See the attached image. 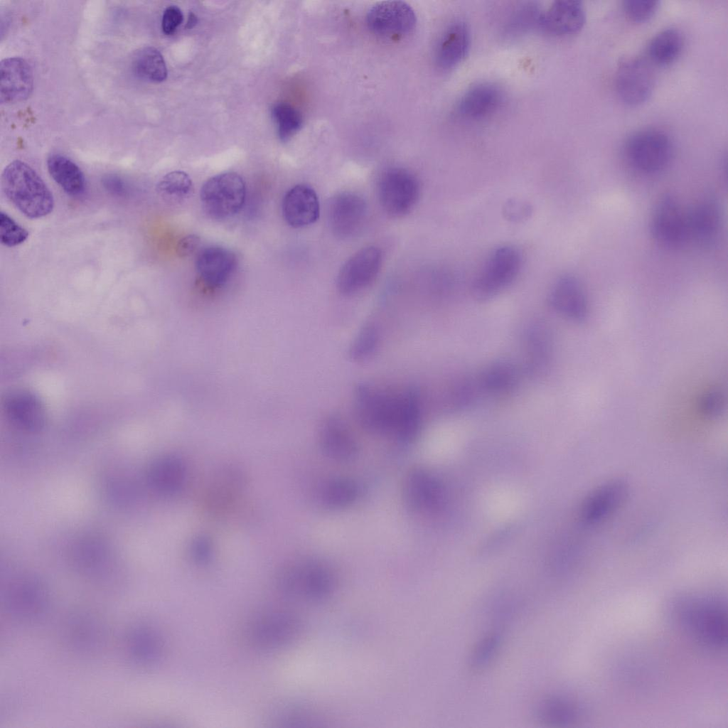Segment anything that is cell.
<instances>
[{
	"label": "cell",
	"instance_id": "60d3db41",
	"mask_svg": "<svg viewBox=\"0 0 728 728\" xmlns=\"http://www.w3.org/2000/svg\"><path fill=\"white\" fill-rule=\"evenodd\" d=\"M501 643L500 633L493 632L486 635L476 645L471 657V666L478 670L489 665L496 656Z\"/></svg>",
	"mask_w": 728,
	"mask_h": 728
},
{
	"label": "cell",
	"instance_id": "8fae6325",
	"mask_svg": "<svg viewBox=\"0 0 728 728\" xmlns=\"http://www.w3.org/2000/svg\"><path fill=\"white\" fill-rule=\"evenodd\" d=\"M651 231L661 245L676 248L689 240L687 211L673 195L659 198L652 213Z\"/></svg>",
	"mask_w": 728,
	"mask_h": 728
},
{
	"label": "cell",
	"instance_id": "52a82bcc",
	"mask_svg": "<svg viewBox=\"0 0 728 728\" xmlns=\"http://www.w3.org/2000/svg\"><path fill=\"white\" fill-rule=\"evenodd\" d=\"M623 151L632 167L642 173H653L669 164L673 146L670 136L663 131L644 129L627 139Z\"/></svg>",
	"mask_w": 728,
	"mask_h": 728
},
{
	"label": "cell",
	"instance_id": "d4e9b609",
	"mask_svg": "<svg viewBox=\"0 0 728 728\" xmlns=\"http://www.w3.org/2000/svg\"><path fill=\"white\" fill-rule=\"evenodd\" d=\"M585 18L584 8L581 1H556L542 11L540 29L557 36L571 35L582 28Z\"/></svg>",
	"mask_w": 728,
	"mask_h": 728
},
{
	"label": "cell",
	"instance_id": "277c9868",
	"mask_svg": "<svg viewBox=\"0 0 728 728\" xmlns=\"http://www.w3.org/2000/svg\"><path fill=\"white\" fill-rule=\"evenodd\" d=\"M675 616L686 631L698 643L712 649L726 643L727 612L714 598H686L677 602Z\"/></svg>",
	"mask_w": 728,
	"mask_h": 728
},
{
	"label": "cell",
	"instance_id": "cb8c5ba5",
	"mask_svg": "<svg viewBox=\"0 0 728 728\" xmlns=\"http://www.w3.org/2000/svg\"><path fill=\"white\" fill-rule=\"evenodd\" d=\"M237 266L235 255L230 250L212 246L203 249L196 260V269L202 282L210 288L223 286Z\"/></svg>",
	"mask_w": 728,
	"mask_h": 728
},
{
	"label": "cell",
	"instance_id": "836d02e7",
	"mask_svg": "<svg viewBox=\"0 0 728 728\" xmlns=\"http://www.w3.org/2000/svg\"><path fill=\"white\" fill-rule=\"evenodd\" d=\"M684 38L677 28H669L658 32L648 43L647 54L649 60L660 66L668 65L680 55Z\"/></svg>",
	"mask_w": 728,
	"mask_h": 728
},
{
	"label": "cell",
	"instance_id": "484cf974",
	"mask_svg": "<svg viewBox=\"0 0 728 728\" xmlns=\"http://www.w3.org/2000/svg\"><path fill=\"white\" fill-rule=\"evenodd\" d=\"M503 100L502 90L489 82L476 84L461 96L457 105L459 114L467 119L477 120L494 113Z\"/></svg>",
	"mask_w": 728,
	"mask_h": 728
},
{
	"label": "cell",
	"instance_id": "7c38bea8",
	"mask_svg": "<svg viewBox=\"0 0 728 728\" xmlns=\"http://www.w3.org/2000/svg\"><path fill=\"white\" fill-rule=\"evenodd\" d=\"M368 28L375 35L395 39L410 33L416 24L412 8L401 1H385L373 5L367 14Z\"/></svg>",
	"mask_w": 728,
	"mask_h": 728
},
{
	"label": "cell",
	"instance_id": "ee69618b",
	"mask_svg": "<svg viewBox=\"0 0 728 728\" xmlns=\"http://www.w3.org/2000/svg\"><path fill=\"white\" fill-rule=\"evenodd\" d=\"M659 3L654 0H626L623 2V9L630 20L644 22L653 16Z\"/></svg>",
	"mask_w": 728,
	"mask_h": 728
},
{
	"label": "cell",
	"instance_id": "9c48e42d",
	"mask_svg": "<svg viewBox=\"0 0 728 728\" xmlns=\"http://www.w3.org/2000/svg\"><path fill=\"white\" fill-rule=\"evenodd\" d=\"M420 195L417 178L402 168H391L380 176L378 196L384 210L393 217H402L415 206Z\"/></svg>",
	"mask_w": 728,
	"mask_h": 728
},
{
	"label": "cell",
	"instance_id": "bcb514c9",
	"mask_svg": "<svg viewBox=\"0 0 728 728\" xmlns=\"http://www.w3.org/2000/svg\"><path fill=\"white\" fill-rule=\"evenodd\" d=\"M191 555L193 559L200 564L209 561L213 553L211 540L203 535L196 537L191 544Z\"/></svg>",
	"mask_w": 728,
	"mask_h": 728
},
{
	"label": "cell",
	"instance_id": "3957f363",
	"mask_svg": "<svg viewBox=\"0 0 728 728\" xmlns=\"http://www.w3.org/2000/svg\"><path fill=\"white\" fill-rule=\"evenodd\" d=\"M1 184L6 198L27 218H41L53 211L52 192L25 162L15 160L9 164L1 173Z\"/></svg>",
	"mask_w": 728,
	"mask_h": 728
},
{
	"label": "cell",
	"instance_id": "d590c367",
	"mask_svg": "<svg viewBox=\"0 0 728 728\" xmlns=\"http://www.w3.org/2000/svg\"><path fill=\"white\" fill-rule=\"evenodd\" d=\"M537 718L550 725H562L572 723L579 716V708L572 701L562 697H548L539 702L537 709Z\"/></svg>",
	"mask_w": 728,
	"mask_h": 728
},
{
	"label": "cell",
	"instance_id": "e0dca14e",
	"mask_svg": "<svg viewBox=\"0 0 728 728\" xmlns=\"http://www.w3.org/2000/svg\"><path fill=\"white\" fill-rule=\"evenodd\" d=\"M318 443L324 455L337 462L353 461L359 451L358 443L346 422L336 414L328 415L322 421Z\"/></svg>",
	"mask_w": 728,
	"mask_h": 728
},
{
	"label": "cell",
	"instance_id": "8d00e7d4",
	"mask_svg": "<svg viewBox=\"0 0 728 728\" xmlns=\"http://www.w3.org/2000/svg\"><path fill=\"white\" fill-rule=\"evenodd\" d=\"M380 343V331L373 322L366 323L351 343L348 353L354 362H363L376 352Z\"/></svg>",
	"mask_w": 728,
	"mask_h": 728
},
{
	"label": "cell",
	"instance_id": "4dcf8cb0",
	"mask_svg": "<svg viewBox=\"0 0 728 728\" xmlns=\"http://www.w3.org/2000/svg\"><path fill=\"white\" fill-rule=\"evenodd\" d=\"M518 367L508 360H498L481 373L477 385L487 393L503 395L513 392L520 381Z\"/></svg>",
	"mask_w": 728,
	"mask_h": 728
},
{
	"label": "cell",
	"instance_id": "f6af8a7d",
	"mask_svg": "<svg viewBox=\"0 0 728 728\" xmlns=\"http://www.w3.org/2000/svg\"><path fill=\"white\" fill-rule=\"evenodd\" d=\"M74 623L73 632L74 641L80 644L81 647L90 648L94 644L96 639V628L89 621H83Z\"/></svg>",
	"mask_w": 728,
	"mask_h": 728
},
{
	"label": "cell",
	"instance_id": "7bdbcfd3",
	"mask_svg": "<svg viewBox=\"0 0 728 728\" xmlns=\"http://www.w3.org/2000/svg\"><path fill=\"white\" fill-rule=\"evenodd\" d=\"M725 395L718 387H713L704 392L699 400V409L702 415L713 419L719 416L724 408Z\"/></svg>",
	"mask_w": 728,
	"mask_h": 728
},
{
	"label": "cell",
	"instance_id": "9a60e30c",
	"mask_svg": "<svg viewBox=\"0 0 728 728\" xmlns=\"http://www.w3.org/2000/svg\"><path fill=\"white\" fill-rule=\"evenodd\" d=\"M548 302L555 311L571 321L582 323L588 316L586 293L581 282L572 275L562 276L554 283Z\"/></svg>",
	"mask_w": 728,
	"mask_h": 728
},
{
	"label": "cell",
	"instance_id": "f35d334b",
	"mask_svg": "<svg viewBox=\"0 0 728 728\" xmlns=\"http://www.w3.org/2000/svg\"><path fill=\"white\" fill-rule=\"evenodd\" d=\"M542 12V11L533 3H527L518 6L513 11L507 22V32L510 35L516 36L534 28H540Z\"/></svg>",
	"mask_w": 728,
	"mask_h": 728
},
{
	"label": "cell",
	"instance_id": "d6a6232c",
	"mask_svg": "<svg viewBox=\"0 0 728 728\" xmlns=\"http://www.w3.org/2000/svg\"><path fill=\"white\" fill-rule=\"evenodd\" d=\"M360 488L352 479L333 478L326 481L318 491V502L327 509L338 510L352 505L358 498Z\"/></svg>",
	"mask_w": 728,
	"mask_h": 728
},
{
	"label": "cell",
	"instance_id": "1f68e13d",
	"mask_svg": "<svg viewBox=\"0 0 728 728\" xmlns=\"http://www.w3.org/2000/svg\"><path fill=\"white\" fill-rule=\"evenodd\" d=\"M50 176L68 195L82 194L85 188V178L80 167L68 157L53 154L47 159Z\"/></svg>",
	"mask_w": 728,
	"mask_h": 728
},
{
	"label": "cell",
	"instance_id": "5b68a950",
	"mask_svg": "<svg viewBox=\"0 0 728 728\" xmlns=\"http://www.w3.org/2000/svg\"><path fill=\"white\" fill-rule=\"evenodd\" d=\"M302 631L303 624L296 614L272 609L253 616L245 632L246 641L254 648L275 651L295 643Z\"/></svg>",
	"mask_w": 728,
	"mask_h": 728
},
{
	"label": "cell",
	"instance_id": "7402d4cb",
	"mask_svg": "<svg viewBox=\"0 0 728 728\" xmlns=\"http://www.w3.org/2000/svg\"><path fill=\"white\" fill-rule=\"evenodd\" d=\"M33 77L31 68L23 58H5L0 64V98L1 103H11L27 99L32 92Z\"/></svg>",
	"mask_w": 728,
	"mask_h": 728
},
{
	"label": "cell",
	"instance_id": "44dd1931",
	"mask_svg": "<svg viewBox=\"0 0 728 728\" xmlns=\"http://www.w3.org/2000/svg\"><path fill=\"white\" fill-rule=\"evenodd\" d=\"M286 223L300 228L314 223L320 214L318 196L314 190L305 184H298L285 193L282 205Z\"/></svg>",
	"mask_w": 728,
	"mask_h": 728
},
{
	"label": "cell",
	"instance_id": "ab89813d",
	"mask_svg": "<svg viewBox=\"0 0 728 728\" xmlns=\"http://www.w3.org/2000/svg\"><path fill=\"white\" fill-rule=\"evenodd\" d=\"M193 188L191 178L181 171H174L166 174L157 185V190L163 196L174 201H181L189 197L193 192Z\"/></svg>",
	"mask_w": 728,
	"mask_h": 728
},
{
	"label": "cell",
	"instance_id": "7dc6e473",
	"mask_svg": "<svg viewBox=\"0 0 728 728\" xmlns=\"http://www.w3.org/2000/svg\"><path fill=\"white\" fill-rule=\"evenodd\" d=\"M183 21V14L176 6H168L164 11L161 28L166 35L173 34Z\"/></svg>",
	"mask_w": 728,
	"mask_h": 728
},
{
	"label": "cell",
	"instance_id": "4316f807",
	"mask_svg": "<svg viewBox=\"0 0 728 728\" xmlns=\"http://www.w3.org/2000/svg\"><path fill=\"white\" fill-rule=\"evenodd\" d=\"M525 370L533 375H540L551 363L553 344L551 333L545 324L535 322L525 331Z\"/></svg>",
	"mask_w": 728,
	"mask_h": 728
},
{
	"label": "cell",
	"instance_id": "6da1fadb",
	"mask_svg": "<svg viewBox=\"0 0 728 728\" xmlns=\"http://www.w3.org/2000/svg\"><path fill=\"white\" fill-rule=\"evenodd\" d=\"M353 402L358 420L366 431L392 435L404 443L412 442L417 437L422 409L414 388L392 390L360 383L354 390Z\"/></svg>",
	"mask_w": 728,
	"mask_h": 728
},
{
	"label": "cell",
	"instance_id": "ac0fdd59",
	"mask_svg": "<svg viewBox=\"0 0 728 728\" xmlns=\"http://www.w3.org/2000/svg\"><path fill=\"white\" fill-rule=\"evenodd\" d=\"M689 239L700 245H713L722 228V211L714 196H705L687 211Z\"/></svg>",
	"mask_w": 728,
	"mask_h": 728
},
{
	"label": "cell",
	"instance_id": "c3c4849f",
	"mask_svg": "<svg viewBox=\"0 0 728 728\" xmlns=\"http://www.w3.org/2000/svg\"><path fill=\"white\" fill-rule=\"evenodd\" d=\"M503 213L507 219L511 221H520L527 218L531 213V208L525 202L518 200H509L505 203Z\"/></svg>",
	"mask_w": 728,
	"mask_h": 728
},
{
	"label": "cell",
	"instance_id": "83f0119b",
	"mask_svg": "<svg viewBox=\"0 0 728 728\" xmlns=\"http://www.w3.org/2000/svg\"><path fill=\"white\" fill-rule=\"evenodd\" d=\"M471 34L468 25L461 21L450 24L442 33L435 52L436 62L443 69H450L468 54Z\"/></svg>",
	"mask_w": 728,
	"mask_h": 728
},
{
	"label": "cell",
	"instance_id": "8992f818",
	"mask_svg": "<svg viewBox=\"0 0 728 728\" xmlns=\"http://www.w3.org/2000/svg\"><path fill=\"white\" fill-rule=\"evenodd\" d=\"M522 264V255L515 247L503 245L496 248L473 282L472 290L475 297L486 301L497 296L515 281Z\"/></svg>",
	"mask_w": 728,
	"mask_h": 728
},
{
	"label": "cell",
	"instance_id": "2e32d148",
	"mask_svg": "<svg viewBox=\"0 0 728 728\" xmlns=\"http://www.w3.org/2000/svg\"><path fill=\"white\" fill-rule=\"evenodd\" d=\"M628 493V484L620 479L601 485L584 500L581 511L582 520L587 525L604 521L623 505Z\"/></svg>",
	"mask_w": 728,
	"mask_h": 728
},
{
	"label": "cell",
	"instance_id": "603a6c76",
	"mask_svg": "<svg viewBox=\"0 0 728 728\" xmlns=\"http://www.w3.org/2000/svg\"><path fill=\"white\" fill-rule=\"evenodd\" d=\"M5 599L7 609L25 619L38 618L48 604L45 589L33 579H23L12 584L6 589Z\"/></svg>",
	"mask_w": 728,
	"mask_h": 728
},
{
	"label": "cell",
	"instance_id": "ba28073f",
	"mask_svg": "<svg viewBox=\"0 0 728 728\" xmlns=\"http://www.w3.org/2000/svg\"><path fill=\"white\" fill-rule=\"evenodd\" d=\"M246 198L243 178L234 172H225L208 179L202 186L200 199L205 212L212 218L224 220L242 208Z\"/></svg>",
	"mask_w": 728,
	"mask_h": 728
},
{
	"label": "cell",
	"instance_id": "4fadbf2b",
	"mask_svg": "<svg viewBox=\"0 0 728 728\" xmlns=\"http://www.w3.org/2000/svg\"><path fill=\"white\" fill-rule=\"evenodd\" d=\"M382 263L380 250L369 246L353 254L341 267L337 279L339 291L356 294L368 287L378 275Z\"/></svg>",
	"mask_w": 728,
	"mask_h": 728
},
{
	"label": "cell",
	"instance_id": "f546056e",
	"mask_svg": "<svg viewBox=\"0 0 728 728\" xmlns=\"http://www.w3.org/2000/svg\"><path fill=\"white\" fill-rule=\"evenodd\" d=\"M128 648L132 658L144 666L155 665L164 653V641L160 634L148 626H139L128 636Z\"/></svg>",
	"mask_w": 728,
	"mask_h": 728
},
{
	"label": "cell",
	"instance_id": "816d5d0a",
	"mask_svg": "<svg viewBox=\"0 0 728 728\" xmlns=\"http://www.w3.org/2000/svg\"><path fill=\"white\" fill-rule=\"evenodd\" d=\"M196 22H197V18H196V15L194 14H193V13H190L189 15H188L187 23H186V28H193L196 24Z\"/></svg>",
	"mask_w": 728,
	"mask_h": 728
},
{
	"label": "cell",
	"instance_id": "74e56055",
	"mask_svg": "<svg viewBox=\"0 0 728 728\" xmlns=\"http://www.w3.org/2000/svg\"><path fill=\"white\" fill-rule=\"evenodd\" d=\"M272 115L277 128L280 140L285 141L293 136L303 122L299 111L287 102H278L272 108Z\"/></svg>",
	"mask_w": 728,
	"mask_h": 728
},
{
	"label": "cell",
	"instance_id": "f1b7e54d",
	"mask_svg": "<svg viewBox=\"0 0 728 728\" xmlns=\"http://www.w3.org/2000/svg\"><path fill=\"white\" fill-rule=\"evenodd\" d=\"M186 469L183 461L174 456L156 459L149 466L147 479L151 488L164 495L176 493L183 486Z\"/></svg>",
	"mask_w": 728,
	"mask_h": 728
},
{
	"label": "cell",
	"instance_id": "b9f144b4",
	"mask_svg": "<svg viewBox=\"0 0 728 728\" xmlns=\"http://www.w3.org/2000/svg\"><path fill=\"white\" fill-rule=\"evenodd\" d=\"M28 237V231L18 225L7 213H0L1 242L7 247H15L25 242Z\"/></svg>",
	"mask_w": 728,
	"mask_h": 728
},
{
	"label": "cell",
	"instance_id": "30bf717a",
	"mask_svg": "<svg viewBox=\"0 0 728 728\" xmlns=\"http://www.w3.org/2000/svg\"><path fill=\"white\" fill-rule=\"evenodd\" d=\"M655 84L652 65L638 56L626 57L619 63L614 86L619 99L629 106H637L651 96Z\"/></svg>",
	"mask_w": 728,
	"mask_h": 728
},
{
	"label": "cell",
	"instance_id": "d6986e66",
	"mask_svg": "<svg viewBox=\"0 0 728 728\" xmlns=\"http://www.w3.org/2000/svg\"><path fill=\"white\" fill-rule=\"evenodd\" d=\"M4 405L7 419L16 427L29 432H38L44 427L45 407L33 393L24 390L12 391L6 397Z\"/></svg>",
	"mask_w": 728,
	"mask_h": 728
},
{
	"label": "cell",
	"instance_id": "ffe728a7",
	"mask_svg": "<svg viewBox=\"0 0 728 728\" xmlns=\"http://www.w3.org/2000/svg\"><path fill=\"white\" fill-rule=\"evenodd\" d=\"M401 493L405 505L414 513L433 508L439 499L436 481L426 470L417 467L406 473L402 483Z\"/></svg>",
	"mask_w": 728,
	"mask_h": 728
},
{
	"label": "cell",
	"instance_id": "f907efd6",
	"mask_svg": "<svg viewBox=\"0 0 728 728\" xmlns=\"http://www.w3.org/2000/svg\"><path fill=\"white\" fill-rule=\"evenodd\" d=\"M105 185L109 186L113 191H114L118 193L123 189L122 184L118 178L117 180L113 178H110L108 180L106 179Z\"/></svg>",
	"mask_w": 728,
	"mask_h": 728
},
{
	"label": "cell",
	"instance_id": "e575fe53",
	"mask_svg": "<svg viewBox=\"0 0 728 728\" xmlns=\"http://www.w3.org/2000/svg\"><path fill=\"white\" fill-rule=\"evenodd\" d=\"M132 69L139 78L151 82H161L167 77V68L162 54L154 47L139 50L132 60Z\"/></svg>",
	"mask_w": 728,
	"mask_h": 728
},
{
	"label": "cell",
	"instance_id": "5bb4252c",
	"mask_svg": "<svg viewBox=\"0 0 728 728\" xmlns=\"http://www.w3.org/2000/svg\"><path fill=\"white\" fill-rule=\"evenodd\" d=\"M367 206L363 198L349 192L334 196L328 205V219L335 235L348 238L356 235L364 225Z\"/></svg>",
	"mask_w": 728,
	"mask_h": 728
},
{
	"label": "cell",
	"instance_id": "681fc988",
	"mask_svg": "<svg viewBox=\"0 0 728 728\" xmlns=\"http://www.w3.org/2000/svg\"><path fill=\"white\" fill-rule=\"evenodd\" d=\"M200 239L196 235H189L181 239L176 246V253L181 257L191 255L199 247Z\"/></svg>",
	"mask_w": 728,
	"mask_h": 728
},
{
	"label": "cell",
	"instance_id": "7a4b0ae2",
	"mask_svg": "<svg viewBox=\"0 0 728 728\" xmlns=\"http://www.w3.org/2000/svg\"><path fill=\"white\" fill-rule=\"evenodd\" d=\"M336 585L333 568L315 558H302L289 563L277 577V586L283 594L306 604H318L329 599L336 592Z\"/></svg>",
	"mask_w": 728,
	"mask_h": 728
}]
</instances>
